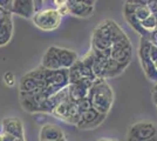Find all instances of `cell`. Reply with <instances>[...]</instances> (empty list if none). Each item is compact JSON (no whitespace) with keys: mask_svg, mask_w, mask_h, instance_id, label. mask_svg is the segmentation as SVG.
<instances>
[{"mask_svg":"<svg viewBox=\"0 0 157 141\" xmlns=\"http://www.w3.org/2000/svg\"><path fill=\"white\" fill-rule=\"evenodd\" d=\"M88 98L90 99L93 109L100 114L107 115L114 102V93L105 79H96L89 89Z\"/></svg>","mask_w":157,"mask_h":141,"instance_id":"1","label":"cell"},{"mask_svg":"<svg viewBox=\"0 0 157 141\" xmlns=\"http://www.w3.org/2000/svg\"><path fill=\"white\" fill-rule=\"evenodd\" d=\"M150 47L151 42L149 38H141L140 48H138V58L147 79L157 84V69L150 58Z\"/></svg>","mask_w":157,"mask_h":141,"instance_id":"2","label":"cell"},{"mask_svg":"<svg viewBox=\"0 0 157 141\" xmlns=\"http://www.w3.org/2000/svg\"><path fill=\"white\" fill-rule=\"evenodd\" d=\"M33 24L42 31H54L60 26L61 15L56 8H44L32 18Z\"/></svg>","mask_w":157,"mask_h":141,"instance_id":"3","label":"cell"},{"mask_svg":"<svg viewBox=\"0 0 157 141\" xmlns=\"http://www.w3.org/2000/svg\"><path fill=\"white\" fill-rule=\"evenodd\" d=\"M157 134V125L151 121H138L134 123L128 131V141L151 140Z\"/></svg>","mask_w":157,"mask_h":141,"instance_id":"4","label":"cell"},{"mask_svg":"<svg viewBox=\"0 0 157 141\" xmlns=\"http://www.w3.org/2000/svg\"><path fill=\"white\" fill-rule=\"evenodd\" d=\"M132 57V46L128 37L116 41L111 47V59L118 62L120 65L128 67Z\"/></svg>","mask_w":157,"mask_h":141,"instance_id":"5","label":"cell"},{"mask_svg":"<svg viewBox=\"0 0 157 141\" xmlns=\"http://www.w3.org/2000/svg\"><path fill=\"white\" fill-rule=\"evenodd\" d=\"M95 80L92 79H83L78 84H73L68 86V99L78 104L82 99L88 96L89 89L93 86Z\"/></svg>","mask_w":157,"mask_h":141,"instance_id":"6","label":"cell"},{"mask_svg":"<svg viewBox=\"0 0 157 141\" xmlns=\"http://www.w3.org/2000/svg\"><path fill=\"white\" fill-rule=\"evenodd\" d=\"M94 4H95L94 0H83V1L68 0L67 1L69 13L78 18H87L92 15L94 11Z\"/></svg>","mask_w":157,"mask_h":141,"instance_id":"7","label":"cell"},{"mask_svg":"<svg viewBox=\"0 0 157 141\" xmlns=\"http://www.w3.org/2000/svg\"><path fill=\"white\" fill-rule=\"evenodd\" d=\"M107 115L100 114L95 109H90L81 113L80 121L78 122V128L80 129H90V128L98 127L103 121H105Z\"/></svg>","mask_w":157,"mask_h":141,"instance_id":"8","label":"cell"},{"mask_svg":"<svg viewBox=\"0 0 157 141\" xmlns=\"http://www.w3.org/2000/svg\"><path fill=\"white\" fill-rule=\"evenodd\" d=\"M2 133L4 134H8L19 138L25 140V129H24V125L20 119L18 118H5L2 122Z\"/></svg>","mask_w":157,"mask_h":141,"instance_id":"9","label":"cell"},{"mask_svg":"<svg viewBox=\"0 0 157 141\" xmlns=\"http://www.w3.org/2000/svg\"><path fill=\"white\" fill-rule=\"evenodd\" d=\"M39 141H58L65 139V133L63 131L54 125V123H45L39 133Z\"/></svg>","mask_w":157,"mask_h":141,"instance_id":"10","label":"cell"},{"mask_svg":"<svg viewBox=\"0 0 157 141\" xmlns=\"http://www.w3.org/2000/svg\"><path fill=\"white\" fill-rule=\"evenodd\" d=\"M11 14H17L26 19H32L35 14L32 0H13Z\"/></svg>","mask_w":157,"mask_h":141,"instance_id":"11","label":"cell"},{"mask_svg":"<svg viewBox=\"0 0 157 141\" xmlns=\"http://www.w3.org/2000/svg\"><path fill=\"white\" fill-rule=\"evenodd\" d=\"M54 47H55V52L58 54L61 68L69 69L78 60V54L75 53V52H73L71 49H67V48H62V47H58V46H54Z\"/></svg>","mask_w":157,"mask_h":141,"instance_id":"12","label":"cell"},{"mask_svg":"<svg viewBox=\"0 0 157 141\" xmlns=\"http://www.w3.org/2000/svg\"><path fill=\"white\" fill-rule=\"evenodd\" d=\"M41 66L47 69V71H58L61 69V65H60L58 54L55 52V47L52 46L47 49L45 55L42 57V61H41Z\"/></svg>","mask_w":157,"mask_h":141,"instance_id":"13","label":"cell"},{"mask_svg":"<svg viewBox=\"0 0 157 141\" xmlns=\"http://www.w3.org/2000/svg\"><path fill=\"white\" fill-rule=\"evenodd\" d=\"M109 59L110 58H105L102 54L95 52V61H94V65H93V72L95 74L96 79H105V71H107Z\"/></svg>","mask_w":157,"mask_h":141,"instance_id":"14","label":"cell"},{"mask_svg":"<svg viewBox=\"0 0 157 141\" xmlns=\"http://www.w3.org/2000/svg\"><path fill=\"white\" fill-rule=\"evenodd\" d=\"M36 89H42V88H40L39 82L31 74L27 73L21 78L19 84V93H32Z\"/></svg>","mask_w":157,"mask_h":141,"instance_id":"15","label":"cell"},{"mask_svg":"<svg viewBox=\"0 0 157 141\" xmlns=\"http://www.w3.org/2000/svg\"><path fill=\"white\" fill-rule=\"evenodd\" d=\"M13 33V24L12 18L7 20L0 21V46H5L10 42Z\"/></svg>","mask_w":157,"mask_h":141,"instance_id":"16","label":"cell"},{"mask_svg":"<svg viewBox=\"0 0 157 141\" xmlns=\"http://www.w3.org/2000/svg\"><path fill=\"white\" fill-rule=\"evenodd\" d=\"M68 75H69V85L78 84V82L85 79L83 72H82V65H81L80 59L68 69Z\"/></svg>","mask_w":157,"mask_h":141,"instance_id":"17","label":"cell"},{"mask_svg":"<svg viewBox=\"0 0 157 141\" xmlns=\"http://www.w3.org/2000/svg\"><path fill=\"white\" fill-rule=\"evenodd\" d=\"M71 104H72V101L69 100L68 98L63 100L61 104H59L56 107L53 109L52 114L55 116V118H58L60 120H63L66 121L67 119V114H68V111H69V106H71Z\"/></svg>","mask_w":157,"mask_h":141,"instance_id":"18","label":"cell"},{"mask_svg":"<svg viewBox=\"0 0 157 141\" xmlns=\"http://www.w3.org/2000/svg\"><path fill=\"white\" fill-rule=\"evenodd\" d=\"M125 66H122L120 65L118 62H116L113 59H109L108 60V66H107V71H105V79H108V78H114V76H117L120 74L122 73L125 69Z\"/></svg>","mask_w":157,"mask_h":141,"instance_id":"19","label":"cell"},{"mask_svg":"<svg viewBox=\"0 0 157 141\" xmlns=\"http://www.w3.org/2000/svg\"><path fill=\"white\" fill-rule=\"evenodd\" d=\"M151 15L150 8L147 5V1H137V7L135 10V17L138 21H142L148 19Z\"/></svg>","mask_w":157,"mask_h":141,"instance_id":"20","label":"cell"},{"mask_svg":"<svg viewBox=\"0 0 157 141\" xmlns=\"http://www.w3.org/2000/svg\"><path fill=\"white\" fill-rule=\"evenodd\" d=\"M80 118H81V112H80V109H78V104L72 102L71 106H69V111H68L66 121L69 122V123L78 125V122L80 121Z\"/></svg>","mask_w":157,"mask_h":141,"instance_id":"21","label":"cell"},{"mask_svg":"<svg viewBox=\"0 0 157 141\" xmlns=\"http://www.w3.org/2000/svg\"><path fill=\"white\" fill-rule=\"evenodd\" d=\"M141 25H142V27H143L147 32H149V33H150V32L155 31V29L157 28L156 18H155V17L151 14L148 19H145V20H143L142 22H141Z\"/></svg>","mask_w":157,"mask_h":141,"instance_id":"22","label":"cell"},{"mask_svg":"<svg viewBox=\"0 0 157 141\" xmlns=\"http://www.w3.org/2000/svg\"><path fill=\"white\" fill-rule=\"evenodd\" d=\"M54 4H56L58 7H56V11L59 12V14L62 17V15H68L69 13V8H68V5H67V1H54Z\"/></svg>","mask_w":157,"mask_h":141,"instance_id":"23","label":"cell"},{"mask_svg":"<svg viewBox=\"0 0 157 141\" xmlns=\"http://www.w3.org/2000/svg\"><path fill=\"white\" fill-rule=\"evenodd\" d=\"M78 109H80V112H81V113H83V112H87V111H90V109H93L90 99H89L88 96H87V98H85V99H82V100L78 104Z\"/></svg>","mask_w":157,"mask_h":141,"instance_id":"24","label":"cell"},{"mask_svg":"<svg viewBox=\"0 0 157 141\" xmlns=\"http://www.w3.org/2000/svg\"><path fill=\"white\" fill-rule=\"evenodd\" d=\"M4 82L8 87H13L14 85H15V82H17L15 81V75L12 72H6V73L4 74Z\"/></svg>","mask_w":157,"mask_h":141,"instance_id":"25","label":"cell"},{"mask_svg":"<svg viewBox=\"0 0 157 141\" xmlns=\"http://www.w3.org/2000/svg\"><path fill=\"white\" fill-rule=\"evenodd\" d=\"M13 6V0H0V7L7 11L8 13H11Z\"/></svg>","mask_w":157,"mask_h":141,"instance_id":"26","label":"cell"},{"mask_svg":"<svg viewBox=\"0 0 157 141\" xmlns=\"http://www.w3.org/2000/svg\"><path fill=\"white\" fill-rule=\"evenodd\" d=\"M147 5L150 8V12L152 15L157 17V0H154V1H147Z\"/></svg>","mask_w":157,"mask_h":141,"instance_id":"27","label":"cell"},{"mask_svg":"<svg viewBox=\"0 0 157 141\" xmlns=\"http://www.w3.org/2000/svg\"><path fill=\"white\" fill-rule=\"evenodd\" d=\"M2 136V141H26V140H22V139H19V138H15V136H12V135H8V134H1Z\"/></svg>","mask_w":157,"mask_h":141,"instance_id":"28","label":"cell"},{"mask_svg":"<svg viewBox=\"0 0 157 141\" xmlns=\"http://www.w3.org/2000/svg\"><path fill=\"white\" fill-rule=\"evenodd\" d=\"M149 40L152 45H157V28L155 31L150 32V35H149Z\"/></svg>","mask_w":157,"mask_h":141,"instance_id":"29","label":"cell"},{"mask_svg":"<svg viewBox=\"0 0 157 141\" xmlns=\"http://www.w3.org/2000/svg\"><path fill=\"white\" fill-rule=\"evenodd\" d=\"M98 141H118L116 140V139H107V138H103V139H100V140Z\"/></svg>","mask_w":157,"mask_h":141,"instance_id":"30","label":"cell"},{"mask_svg":"<svg viewBox=\"0 0 157 141\" xmlns=\"http://www.w3.org/2000/svg\"><path fill=\"white\" fill-rule=\"evenodd\" d=\"M154 65H155V67H156V69H157V59L154 61Z\"/></svg>","mask_w":157,"mask_h":141,"instance_id":"31","label":"cell"},{"mask_svg":"<svg viewBox=\"0 0 157 141\" xmlns=\"http://www.w3.org/2000/svg\"><path fill=\"white\" fill-rule=\"evenodd\" d=\"M154 140H155V141H157V134L155 135V138H154Z\"/></svg>","mask_w":157,"mask_h":141,"instance_id":"32","label":"cell"},{"mask_svg":"<svg viewBox=\"0 0 157 141\" xmlns=\"http://www.w3.org/2000/svg\"><path fill=\"white\" fill-rule=\"evenodd\" d=\"M154 91H157V84H156V86H155V88H154Z\"/></svg>","mask_w":157,"mask_h":141,"instance_id":"33","label":"cell"},{"mask_svg":"<svg viewBox=\"0 0 157 141\" xmlns=\"http://www.w3.org/2000/svg\"><path fill=\"white\" fill-rule=\"evenodd\" d=\"M147 141H155V140H154V139H151V140H147Z\"/></svg>","mask_w":157,"mask_h":141,"instance_id":"34","label":"cell"},{"mask_svg":"<svg viewBox=\"0 0 157 141\" xmlns=\"http://www.w3.org/2000/svg\"><path fill=\"white\" fill-rule=\"evenodd\" d=\"M58 141H66V139H63V140H58Z\"/></svg>","mask_w":157,"mask_h":141,"instance_id":"35","label":"cell"},{"mask_svg":"<svg viewBox=\"0 0 157 141\" xmlns=\"http://www.w3.org/2000/svg\"><path fill=\"white\" fill-rule=\"evenodd\" d=\"M156 46H157V45H156Z\"/></svg>","mask_w":157,"mask_h":141,"instance_id":"36","label":"cell"}]
</instances>
